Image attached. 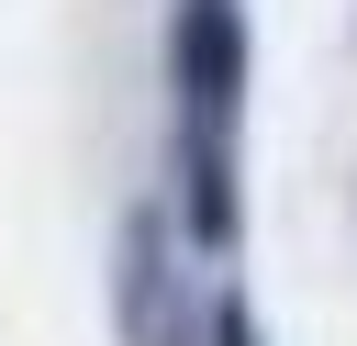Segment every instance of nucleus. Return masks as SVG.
<instances>
[{"label": "nucleus", "instance_id": "1", "mask_svg": "<svg viewBox=\"0 0 357 346\" xmlns=\"http://www.w3.org/2000/svg\"><path fill=\"white\" fill-rule=\"evenodd\" d=\"M112 335L123 346H201V301H190V268H178V223L156 201H134L123 234H112Z\"/></svg>", "mask_w": 357, "mask_h": 346}, {"label": "nucleus", "instance_id": "2", "mask_svg": "<svg viewBox=\"0 0 357 346\" xmlns=\"http://www.w3.org/2000/svg\"><path fill=\"white\" fill-rule=\"evenodd\" d=\"M167 78H178V145H234V112H245V0H178Z\"/></svg>", "mask_w": 357, "mask_h": 346}, {"label": "nucleus", "instance_id": "3", "mask_svg": "<svg viewBox=\"0 0 357 346\" xmlns=\"http://www.w3.org/2000/svg\"><path fill=\"white\" fill-rule=\"evenodd\" d=\"M201 346H257V313H245V290H212V313H201Z\"/></svg>", "mask_w": 357, "mask_h": 346}]
</instances>
